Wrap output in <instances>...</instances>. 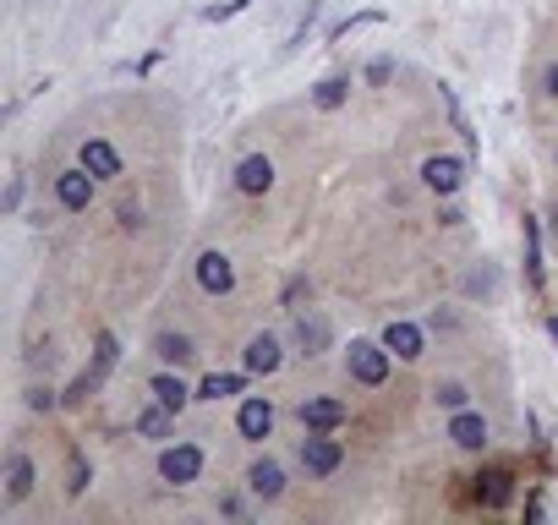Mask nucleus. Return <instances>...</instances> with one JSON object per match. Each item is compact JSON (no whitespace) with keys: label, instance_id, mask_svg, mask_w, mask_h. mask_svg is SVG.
<instances>
[{"label":"nucleus","instance_id":"1","mask_svg":"<svg viewBox=\"0 0 558 525\" xmlns=\"http://www.w3.org/2000/svg\"><path fill=\"white\" fill-rule=\"evenodd\" d=\"M389 356L394 350L383 340H351V350H345V367H351V378L362 383V389H378L383 378H389Z\"/></svg>","mask_w":558,"mask_h":525},{"label":"nucleus","instance_id":"2","mask_svg":"<svg viewBox=\"0 0 558 525\" xmlns=\"http://www.w3.org/2000/svg\"><path fill=\"white\" fill-rule=\"evenodd\" d=\"M159 476H165L170 487L197 482V476H203V449H197V443H176V449H165V454H159Z\"/></svg>","mask_w":558,"mask_h":525},{"label":"nucleus","instance_id":"3","mask_svg":"<svg viewBox=\"0 0 558 525\" xmlns=\"http://www.w3.org/2000/svg\"><path fill=\"white\" fill-rule=\"evenodd\" d=\"M301 465H307V476H334L345 465V449L329 433H312V438H301Z\"/></svg>","mask_w":558,"mask_h":525},{"label":"nucleus","instance_id":"4","mask_svg":"<svg viewBox=\"0 0 558 525\" xmlns=\"http://www.w3.org/2000/svg\"><path fill=\"white\" fill-rule=\"evenodd\" d=\"M93 181H99V175H93L88 165H77V170H61V175H55V197H61L66 214H83V208L93 203Z\"/></svg>","mask_w":558,"mask_h":525},{"label":"nucleus","instance_id":"5","mask_svg":"<svg viewBox=\"0 0 558 525\" xmlns=\"http://www.w3.org/2000/svg\"><path fill=\"white\" fill-rule=\"evenodd\" d=\"M422 181H427V192L455 197L460 186H465V159H455V154H433V159L422 165Z\"/></svg>","mask_w":558,"mask_h":525},{"label":"nucleus","instance_id":"6","mask_svg":"<svg viewBox=\"0 0 558 525\" xmlns=\"http://www.w3.org/2000/svg\"><path fill=\"white\" fill-rule=\"evenodd\" d=\"M296 345H301V356H323V350L334 345V323L312 307L296 312Z\"/></svg>","mask_w":558,"mask_h":525},{"label":"nucleus","instance_id":"7","mask_svg":"<svg viewBox=\"0 0 558 525\" xmlns=\"http://www.w3.org/2000/svg\"><path fill=\"white\" fill-rule=\"evenodd\" d=\"M197 285H203L208 296H230V290H236V268H230L225 252H203V258H197Z\"/></svg>","mask_w":558,"mask_h":525},{"label":"nucleus","instance_id":"8","mask_svg":"<svg viewBox=\"0 0 558 525\" xmlns=\"http://www.w3.org/2000/svg\"><path fill=\"white\" fill-rule=\"evenodd\" d=\"M471 498H476L482 509H504L509 498H515V476H509L504 465H493V471H482V476H476Z\"/></svg>","mask_w":558,"mask_h":525},{"label":"nucleus","instance_id":"9","mask_svg":"<svg viewBox=\"0 0 558 525\" xmlns=\"http://www.w3.org/2000/svg\"><path fill=\"white\" fill-rule=\"evenodd\" d=\"M236 427H241V438L263 443V438L274 433V405H269V400H258V394H252V400H241V411H236Z\"/></svg>","mask_w":558,"mask_h":525},{"label":"nucleus","instance_id":"10","mask_svg":"<svg viewBox=\"0 0 558 525\" xmlns=\"http://www.w3.org/2000/svg\"><path fill=\"white\" fill-rule=\"evenodd\" d=\"M236 186H241L247 197H263V192L274 186V159H269V154L241 159V165H236Z\"/></svg>","mask_w":558,"mask_h":525},{"label":"nucleus","instance_id":"11","mask_svg":"<svg viewBox=\"0 0 558 525\" xmlns=\"http://www.w3.org/2000/svg\"><path fill=\"white\" fill-rule=\"evenodd\" d=\"M345 416H351L345 400H301V427H312V433H334Z\"/></svg>","mask_w":558,"mask_h":525},{"label":"nucleus","instance_id":"12","mask_svg":"<svg viewBox=\"0 0 558 525\" xmlns=\"http://www.w3.org/2000/svg\"><path fill=\"white\" fill-rule=\"evenodd\" d=\"M247 487H252V498H263V504H274V498L285 493V471H279L274 460H252V471H247Z\"/></svg>","mask_w":558,"mask_h":525},{"label":"nucleus","instance_id":"13","mask_svg":"<svg viewBox=\"0 0 558 525\" xmlns=\"http://www.w3.org/2000/svg\"><path fill=\"white\" fill-rule=\"evenodd\" d=\"M241 356H247V372H258V378L279 372V340H274V334H252Z\"/></svg>","mask_w":558,"mask_h":525},{"label":"nucleus","instance_id":"14","mask_svg":"<svg viewBox=\"0 0 558 525\" xmlns=\"http://www.w3.org/2000/svg\"><path fill=\"white\" fill-rule=\"evenodd\" d=\"M383 345H389L400 361H416L427 350V340H422V329H416V323H389V329H383Z\"/></svg>","mask_w":558,"mask_h":525},{"label":"nucleus","instance_id":"15","mask_svg":"<svg viewBox=\"0 0 558 525\" xmlns=\"http://www.w3.org/2000/svg\"><path fill=\"white\" fill-rule=\"evenodd\" d=\"M28 493H33V460L17 449V454L6 460V504H22Z\"/></svg>","mask_w":558,"mask_h":525},{"label":"nucleus","instance_id":"16","mask_svg":"<svg viewBox=\"0 0 558 525\" xmlns=\"http://www.w3.org/2000/svg\"><path fill=\"white\" fill-rule=\"evenodd\" d=\"M83 165L99 175V181H110V175H121V154H115L104 137H88V143H83Z\"/></svg>","mask_w":558,"mask_h":525},{"label":"nucleus","instance_id":"17","mask_svg":"<svg viewBox=\"0 0 558 525\" xmlns=\"http://www.w3.org/2000/svg\"><path fill=\"white\" fill-rule=\"evenodd\" d=\"M449 438L460 443V449H487V422L476 411H455V422H449Z\"/></svg>","mask_w":558,"mask_h":525},{"label":"nucleus","instance_id":"18","mask_svg":"<svg viewBox=\"0 0 558 525\" xmlns=\"http://www.w3.org/2000/svg\"><path fill=\"white\" fill-rule=\"evenodd\" d=\"M520 241H526V279L542 285V279H548V268H542V225L531 214H526V225H520Z\"/></svg>","mask_w":558,"mask_h":525},{"label":"nucleus","instance_id":"19","mask_svg":"<svg viewBox=\"0 0 558 525\" xmlns=\"http://www.w3.org/2000/svg\"><path fill=\"white\" fill-rule=\"evenodd\" d=\"M148 389H154V400H159V405H165V411H176V416L186 411V400H197V394H192V389H186V383H181V378H170V372H159V378H154V383H148Z\"/></svg>","mask_w":558,"mask_h":525},{"label":"nucleus","instance_id":"20","mask_svg":"<svg viewBox=\"0 0 558 525\" xmlns=\"http://www.w3.org/2000/svg\"><path fill=\"white\" fill-rule=\"evenodd\" d=\"M460 290H465L471 301H493V296H498V268H493V263H476L471 274L460 279Z\"/></svg>","mask_w":558,"mask_h":525},{"label":"nucleus","instance_id":"21","mask_svg":"<svg viewBox=\"0 0 558 525\" xmlns=\"http://www.w3.org/2000/svg\"><path fill=\"white\" fill-rule=\"evenodd\" d=\"M247 389V378L241 372H208L203 383H197V400H230V394Z\"/></svg>","mask_w":558,"mask_h":525},{"label":"nucleus","instance_id":"22","mask_svg":"<svg viewBox=\"0 0 558 525\" xmlns=\"http://www.w3.org/2000/svg\"><path fill=\"white\" fill-rule=\"evenodd\" d=\"M154 350H159V361H170V367H181V361H192V356H197L186 334H159V340H154Z\"/></svg>","mask_w":558,"mask_h":525},{"label":"nucleus","instance_id":"23","mask_svg":"<svg viewBox=\"0 0 558 525\" xmlns=\"http://www.w3.org/2000/svg\"><path fill=\"white\" fill-rule=\"evenodd\" d=\"M115 361H121V345H115V334L104 329L99 340H93V372H99V378H110V372H115Z\"/></svg>","mask_w":558,"mask_h":525},{"label":"nucleus","instance_id":"24","mask_svg":"<svg viewBox=\"0 0 558 525\" xmlns=\"http://www.w3.org/2000/svg\"><path fill=\"white\" fill-rule=\"evenodd\" d=\"M345 93H351V77H323L312 99H318V110H340V104H345Z\"/></svg>","mask_w":558,"mask_h":525},{"label":"nucleus","instance_id":"25","mask_svg":"<svg viewBox=\"0 0 558 525\" xmlns=\"http://www.w3.org/2000/svg\"><path fill=\"white\" fill-rule=\"evenodd\" d=\"M99 383H104V378H99L93 367H88V372H77V378H72V389L61 394V405H88V394H99Z\"/></svg>","mask_w":558,"mask_h":525},{"label":"nucleus","instance_id":"26","mask_svg":"<svg viewBox=\"0 0 558 525\" xmlns=\"http://www.w3.org/2000/svg\"><path fill=\"white\" fill-rule=\"evenodd\" d=\"M170 416H176V411L154 405V411H143V416H137V433H143V438H170Z\"/></svg>","mask_w":558,"mask_h":525},{"label":"nucleus","instance_id":"27","mask_svg":"<svg viewBox=\"0 0 558 525\" xmlns=\"http://www.w3.org/2000/svg\"><path fill=\"white\" fill-rule=\"evenodd\" d=\"M93 482V471H88V460H83V454H72V460H66V493H83V487Z\"/></svg>","mask_w":558,"mask_h":525},{"label":"nucleus","instance_id":"28","mask_svg":"<svg viewBox=\"0 0 558 525\" xmlns=\"http://www.w3.org/2000/svg\"><path fill=\"white\" fill-rule=\"evenodd\" d=\"M433 400L444 405V411H465V400H471V389H465V383H438V389H433Z\"/></svg>","mask_w":558,"mask_h":525},{"label":"nucleus","instance_id":"29","mask_svg":"<svg viewBox=\"0 0 558 525\" xmlns=\"http://www.w3.org/2000/svg\"><path fill=\"white\" fill-rule=\"evenodd\" d=\"M323 17V0H307V11H301V22H296V33H290V50H301L307 44V33H312V22Z\"/></svg>","mask_w":558,"mask_h":525},{"label":"nucleus","instance_id":"30","mask_svg":"<svg viewBox=\"0 0 558 525\" xmlns=\"http://www.w3.org/2000/svg\"><path fill=\"white\" fill-rule=\"evenodd\" d=\"M378 22H383V11H356V17H345L340 28H334V39H345L351 28H378Z\"/></svg>","mask_w":558,"mask_h":525},{"label":"nucleus","instance_id":"31","mask_svg":"<svg viewBox=\"0 0 558 525\" xmlns=\"http://www.w3.org/2000/svg\"><path fill=\"white\" fill-rule=\"evenodd\" d=\"M22 197H28V181H22V175H11V186H6V214H17Z\"/></svg>","mask_w":558,"mask_h":525},{"label":"nucleus","instance_id":"32","mask_svg":"<svg viewBox=\"0 0 558 525\" xmlns=\"http://www.w3.org/2000/svg\"><path fill=\"white\" fill-rule=\"evenodd\" d=\"M241 6H252V0H225V6H208V11H203V22H225V17H236Z\"/></svg>","mask_w":558,"mask_h":525},{"label":"nucleus","instance_id":"33","mask_svg":"<svg viewBox=\"0 0 558 525\" xmlns=\"http://www.w3.org/2000/svg\"><path fill=\"white\" fill-rule=\"evenodd\" d=\"M28 405H33V411H50V405H55V389H39V383H33V389H28Z\"/></svg>","mask_w":558,"mask_h":525},{"label":"nucleus","instance_id":"34","mask_svg":"<svg viewBox=\"0 0 558 525\" xmlns=\"http://www.w3.org/2000/svg\"><path fill=\"white\" fill-rule=\"evenodd\" d=\"M389 72H394L389 61H372V66H367V83H389Z\"/></svg>","mask_w":558,"mask_h":525},{"label":"nucleus","instance_id":"35","mask_svg":"<svg viewBox=\"0 0 558 525\" xmlns=\"http://www.w3.org/2000/svg\"><path fill=\"white\" fill-rule=\"evenodd\" d=\"M548 93L558 99V66H548Z\"/></svg>","mask_w":558,"mask_h":525},{"label":"nucleus","instance_id":"36","mask_svg":"<svg viewBox=\"0 0 558 525\" xmlns=\"http://www.w3.org/2000/svg\"><path fill=\"white\" fill-rule=\"evenodd\" d=\"M548 334H553V345H558V318H548Z\"/></svg>","mask_w":558,"mask_h":525}]
</instances>
